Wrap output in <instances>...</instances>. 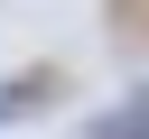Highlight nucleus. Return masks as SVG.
Returning a JSON list of instances; mask_svg holds the SVG:
<instances>
[{"label":"nucleus","mask_w":149,"mask_h":139,"mask_svg":"<svg viewBox=\"0 0 149 139\" xmlns=\"http://www.w3.org/2000/svg\"><path fill=\"white\" fill-rule=\"evenodd\" d=\"M56 93H65V74H56V65H19V74L0 83V130H9V120H28V111H47Z\"/></svg>","instance_id":"obj_1"},{"label":"nucleus","mask_w":149,"mask_h":139,"mask_svg":"<svg viewBox=\"0 0 149 139\" xmlns=\"http://www.w3.org/2000/svg\"><path fill=\"white\" fill-rule=\"evenodd\" d=\"M93 139H149V93H130L121 111H102V120H93Z\"/></svg>","instance_id":"obj_2"}]
</instances>
